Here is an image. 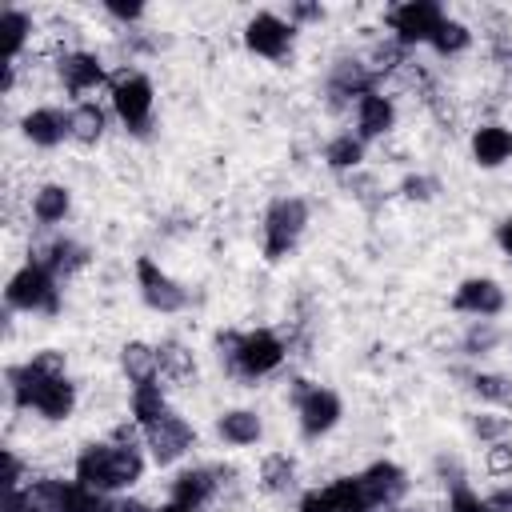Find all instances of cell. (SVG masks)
<instances>
[{"instance_id":"6da1fadb","label":"cell","mask_w":512,"mask_h":512,"mask_svg":"<svg viewBox=\"0 0 512 512\" xmlns=\"http://www.w3.org/2000/svg\"><path fill=\"white\" fill-rule=\"evenodd\" d=\"M8 392L12 404L24 412H40L44 420H68L76 408V384L64 372L60 352H40L24 364L8 368Z\"/></svg>"},{"instance_id":"7a4b0ae2","label":"cell","mask_w":512,"mask_h":512,"mask_svg":"<svg viewBox=\"0 0 512 512\" xmlns=\"http://www.w3.org/2000/svg\"><path fill=\"white\" fill-rule=\"evenodd\" d=\"M140 476H144V456L124 428L116 432V440L84 444L76 456V480L92 492H104V496L136 484Z\"/></svg>"},{"instance_id":"3957f363","label":"cell","mask_w":512,"mask_h":512,"mask_svg":"<svg viewBox=\"0 0 512 512\" xmlns=\"http://www.w3.org/2000/svg\"><path fill=\"white\" fill-rule=\"evenodd\" d=\"M216 348H220V364L240 376V380H260L268 372H276L288 356L284 340L268 328H256V332H220L216 336Z\"/></svg>"},{"instance_id":"277c9868","label":"cell","mask_w":512,"mask_h":512,"mask_svg":"<svg viewBox=\"0 0 512 512\" xmlns=\"http://www.w3.org/2000/svg\"><path fill=\"white\" fill-rule=\"evenodd\" d=\"M4 304H8L12 312L56 316V312H60V280H56L40 260H28L24 268L12 272L8 288H4Z\"/></svg>"},{"instance_id":"5b68a950","label":"cell","mask_w":512,"mask_h":512,"mask_svg":"<svg viewBox=\"0 0 512 512\" xmlns=\"http://www.w3.org/2000/svg\"><path fill=\"white\" fill-rule=\"evenodd\" d=\"M152 108H156V88L144 72H116L112 76V112L120 116V124L132 136H148L152 132Z\"/></svg>"},{"instance_id":"8992f818","label":"cell","mask_w":512,"mask_h":512,"mask_svg":"<svg viewBox=\"0 0 512 512\" xmlns=\"http://www.w3.org/2000/svg\"><path fill=\"white\" fill-rule=\"evenodd\" d=\"M308 228V204L300 196H276L264 212V260H284Z\"/></svg>"},{"instance_id":"52a82bcc","label":"cell","mask_w":512,"mask_h":512,"mask_svg":"<svg viewBox=\"0 0 512 512\" xmlns=\"http://www.w3.org/2000/svg\"><path fill=\"white\" fill-rule=\"evenodd\" d=\"M28 492H32L36 512H108L104 492H92L80 480L44 476V480H28Z\"/></svg>"},{"instance_id":"ba28073f","label":"cell","mask_w":512,"mask_h":512,"mask_svg":"<svg viewBox=\"0 0 512 512\" xmlns=\"http://www.w3.org/2000/svg\"><path fill=\"white\" fill-rule=\"evenodd\" d=\"M292 404H296V416H300V432L308 440L332 432L344 416V404L332 388H320V384H308V380H296L292 384Z\"/></svg>"},{"instance_id":"9c48e42d","label":"cell","mask_w":512,"mask_h":512,"mask_svg":"<svg viewBox=\"0 0 512 512\" xmlns=\"http://www.w3.org/2000/svg\"><path fill=\"white\" fill-rule=\"evenodd\" d=\"M440 24H444V8L432 4V0H408V4H396L388 12V28H392V40L400 48L428 44Z\"/></svg>"},{"instance_id":"30bf717a","label":"cell","mask_w":512,"mask_h":512,"mask_svg":"<svg viewBox=\"0 0 512 512\" xmlns=\"http://www.w3.org/2000/svg\"><path fill=\"white\" fill-rule=\"evenodd\" d=\"M136 284H140V296L152 312L172 316V312L188 308V288L180 280H172L152 256H136Z\"/></svg>"},{"instance_id":"8fae6325","label":"cell","mask_w":512,"mask_h":512,"mask_svg":"<svg viewBox=\"0 0 512 512\" xmlns=\"http://www.w3.org/2000/svg\"><path fill=\"white\" fill-rule=\"evenodd\" d=\"M292 36H296V24H288L284 16L276 12H256L248 24H244V44L248 52L264 56V60H284L292 52Z\"/></svg>"},{"instance_id":"7c38bea8","label":"cell","mask_w":512,"mask_h":512,"mask_svg":"<svg viewBox=\"0 0 512 512\" xmlns=\"http://www.w3.org/2000/svg\"><path fill=\"white\" fill-rule=\"evenodd\" d=\"M144 440H148V452L156 464H176L196 444V428L180 412H164L152 428H144Z\"/></svg>"},{"instance_id":"4fadbf2b","label":"cell","mask_w":512,"mask_h":512,"mask_svg":"<svg viewBox=\"0 0 512 512\" xmlns=\"http://www.w3.org/2000/svg\"><path fill=\"white\" fill-rule=\"evenodd\" d=\"M356 480H360V488H364L372 512H380V508H396V504L404 500V492H408V472H404L400 464H392V460H376V464H368L364 472H356Z\"/></svg>"},{"instance_id":"5bb4252c","label":"cell","mask_w":512,"mask_h":512,"mask_svg":"<svg viewBox=\"0 0 512 512\" xmlns=\"http://www.w3.org/2000/svg\"><path fill=\"white\" fill-rule=\"evenodd\" d=\"M376 80L380 76L372 72V64H364V60H336L332 72H328V84H324L328 104L332 108H344V104L376 92Z\"/></svg>"},{"instance_id":"9a60e30c","label":"cell","mask_w":512,"mask_h":512,"mask_svg":"<svg viewBox=\"0 0 512 512\" xmlns=\"http://www.w3.org/2000/svg\"><path fill=\"white\" fill-rule=\"evenodd\" d=\"M20 132H24V140L36 144V148H56V144L72 140V120H68L64 108L40 104V108H32V112L20 116Z\"/></svg>"},{"instance_id":"2e32d148","label":"cell","mask_w":512,"mask_h":512,"mask_svg":"<svg viewBox=\"0 0 512 512\" xmlns=\"http://www.w3.org/2000/svg\"><path fill=\"white\" fill-rule=\"evenodd\" d=\"M452 308L464 316H476V320H492L504 312V288L488 276H472L452 292Z\"/></svg>"},{"instance_id":"e0dca14e","label":"cell","mask_w":512,"mask_h":512,"mask_svg":"<svg viewBox=\"0 0 512 512\" xmlns=\"http://www.w3.org/2000/svg\"><path fill=\"white\" fill-rule=\"evenodd\" d=\"M56 72H60V84H64L72 96H84V92H92L96 84H104V80H108L104 60H100L96 52H84V48L64 52V56L56 60Z\"/></svg>"},{"instance_id":"ac0fdd59","label":"cell","mask_w":512,"mask_h":512,"mask_svg":"<svg viewBox=\"0 0 512 512\" xmlns=\"http://www.w3.org/2000/svg\"><path fill=\"white\" fill-rule=\"evenodd\" d=\"M32 260H40L60 284L64 280H72L80 268H88V260H92V248L88 244H80V240H72V236H56L52 244H44L40 252H32Z\"/></svg>"},{"instance_id":"d6986e66","label":"cell","mask_w":512,"mask_h":512,"mask_svg":"<svg viewBox=\"0 0 512 512\" xmlns=\"http://www.w3.org/2000/svg\"><path fill=\"white\" fill-rule=\"evenodd\" d=\"M220 488V468H184L176 480H172V504H180L184 512H200L204 504H212Z\"/></svg>"},{"instance_id":"ffe728a7","label":"cell","mask_w":512,"mask_h":512,"mask_svg":"<svg viewBox=\"0 0 512 512\" xmlns=\"http://www.w3.org/2000/svg\"><path fill=\"white\" fill-rule=\"evenodd\" d=\"M396 124V104L384 92H368L356 100V136L360 140H380Z\"/></svg>"},{"instance_id":"44dd1931","label":"cell","mask_w":512,"mask_h":512,"mask_svg":"<svg viewBox=\"0 0 512 512\" xmlns=\"http://www.w3.org/2000/svg\"><path fill=\"white\" fill-rule=\"evenodd\" d=\"M472 160L480 168H500L512 160V132L504 124H480L472 132Z\"/></svg>"},{"instance_id":"7402d4cb","label":"cell","mask_w":512,"mask_h":512,"mask_svg":"<svg viewBox=\"0 0 512 512\" xmlns=\"http://www.w3.org/2000/svg\"><path fill=\"white\" fill-rule=\"evenodd\" d=\"M216 432H220L224 444L248 448V444H256V440L264 436V424H260V416H256L252 408H232V412H220Z\"/></svg>"},{"instance_id":"603a6c76","label":"cell","mask_w":512,"mask_h":512,"mask_svg":"<svg viewBox=\"0 0 512 512\" xmlns=\"http://www.w3.org/2000/svg\"><path fill=\"white\" fill-rule=\"evenodd\" d=\"M128 404H132V420H136L140 428H152V424H156L164 412H172V408H168V400H164L160 376L132 384V396H128Z\"/></svg>"},{"instance_id":"cb8c5ba5","label":"cell","mask_w":512,"mask_h":512,"mask_svg":"<svg viewBox=\"0 0 512 512\" xmlns=\"http://www.w3.org/2000/svg\"><path fill=\"white\" fill-rule=\"evenodd\" d=\"M68 212H72V192H68V184H40V188H36V196H32V220H36V224L52 228V224H60Z\"/></svg>"},{"instance_id":"d4e9b609","label":"cell","mask_w":512,"mask_h":512,"mask_svg":"<svg viewBox=\"0 0 512 512\" xmlns=\"http://www.w3.org/2000/svg\"><path fill=\"white\" fill-rule=\"evenodd\" d=\"M156 376L164 380H192L196 376V360L180 340H160L156 344Z\"/></svg>"},{"instance_id":"484cf974","label":"cell","mask_w":512,"mask_h":512,"mask_svg":"<svg viewBox=\"0 0 512 512\" xmlns=\"http://www.w3.org/2000/svg\"><path fill=\"white\" fill-rule=\"evenodd\" d=\"M260 488L272 496H284L296 488V460L288 452H268L260 460Z\"/></svg>"},{"instance_id":"4316f807","label":"cell","mask_w":512,"mask_h":512,"mask_svg":"<svg viewBox=\"0 0 512 512\" xmlns=\"http://www.w3.org/2000/svg\"><path fill=\"white\" fill-rule=\"evenodd\" d=\"M68 120H72V140H80V144H96L104 136V128H108V112L96 100H80L68 112Z\"/></svg>"},{"instance_id":"83f0119b","label":"cell","mask_w":512,"mask_h":512,"mask_svg":"<svg viewBox=\"0 0 512 512\" xmlns=\"http://www.w3.org/2000/svg\"><path fill=\"white\" fill-rule=\"evenodd\" d=\"M360 160H364V140L352 136V132H340V136H332V140L324 144V164H328L332 172H356Z\"/></svg>"},{"instance_id":"f1b7e54d","label":"cell","mask_w":512,"mask_h":512,"mask_svg":"<svg viewBox=\"0 0 512 512\" xmlns=\"http://www.w3.org/2000/svg\"><path fill=\"white\" fill-rule=\"evenodd\" d=\"M0 32H4V40H8V64H16L20 52H24V44H28V36H32V16H28L24 8H16V4H4V12H0Z\"/></svg>"},{"instance_id":"f546056e","label":"cell","mask_w":512,"mask_h":512,"mask_svg":"<svg viewBox=\"0 0 512 512\" xmlns=\"http://www.w3.org/2000/svg\"><path fill=\"white\" fill-rule=\"evenodd\" d=\"M120 368H124V376H128L132 384L152 380V376H156V348H148V344H140V340L124 344V348H120Z\"/></svg>"},{"instance_id":"4dcf8cb0","label":"cell","mask_w":512,"mask_h":512,"mask_svg":"<svg viewBox=\"0 0 512 512\" xmlns=\"http://www.w3.org/2000/svg\"><path fill=\"white\" fill-rule=\"evenodd\" d=\"M468 388H472L480 400L496 404V408H512V376H500V372H472V376H468Z\"/></svg>"},{"instance_id":"1f68e13d","label":"cell","mask_w":512,"mask_h":512,"mask_svg":"<svg viewBox=\"0 0 512 512\" xmlns=\"http://www.w3.org/2000/svg\"><path fill=\"white\" fill-rule=\"evenodd\" d=\"M328 492H332L336 512H372V504H368V496H364V488H360L356 476H340V480H332Z\"/></svg>"},{"instance_id":"d6a6232c","label":"cell","mask_w":512,"mask_h":512,"mask_svg":"<svg viewBox=\"0 0 512 512\" xmlns=\"http://www.w3.org/2000/svg\"><path fill=\"white\" fill-rule=\"evenodd\" d=\"M440 56H456V52H464L468 44H472V32H468V24H460V20H452V16H444V24L436 28V36L428 40Z\"/></svg>"},{"instance_id":"836d02e7","label":"cell","mask_w":512,"mask_h":512,"mask_svg":"<svg viewBox=\"0 0 512 512\" xmlns=\"http://www.w3.org/2000/svg\"><path fill=\"white\" fill-rule=\"evenodd\" d=\"M496 344H500V328L492 320H472V328L460 340V352L464 356H488Z\"/></svg>"},{"instance_id":"e575fe53","label":"cell","mask_w":512,"mask_h":512,"mask_svg":"<svg viewBox=\"0 0 512 512\" xmlns=\"http://www.w3.org/2000/svg\"><path fill=\"white\" fill-rule=\"evenodd\" d=\"M472 432H476L480 440L496 444V440H508L512 420H508V416H496V412H480V416H472Z\"/></svg>"},{"instance_id":"d590c367","label":"cell","mask_w":512,"mask_h":512,"mask_svg":"<svg viewBox=\"0 0 512 512\" xmlns=\"http://www.w3.org/2000/svg\"><path fill=\"white\" fill-rule=\"evenodd\" d=\"M440 192V180L436 176H404L400 180V196L404 200H432Z\"/></svg>"},{"instance_id":"8d00e7d4","label":"cell","mask_w":512,"mask_h":512,"mask_svg":"<svg viewBox=\"0 0 512 512\" xmlns=\"http://www.w3.org/2000/svg\"><path fill=\"white\" fill-rule=\"evenodd\" d=\"M488 472L492 476H508L512 472V444L508 440H496V444H488Z\"/></svg>"},{"instance_id":"74e56055","label":"cell","mask_w":512,"mask_h":512,"mask_svg":"<svg viewBox=\"0 0 512 512\" xmlns=\"http://www.w3.org/2000/svg\"><path fill=\"white\" fill-rule=\"evenodd\" d=\"M448 512H488V508H484V500L468 484H460V488L448 492Z\"/></svg>"},{"instance_id":"f35d334b","label":"cell","mask_w":512,"mask_h":512,"mask_svg":"<svg viewBox=\"0 0 512 512\" xmlns=\"http://www.w3.org/2000/svg\"><path fill=\"white\" fill-rule=\"evenodd\" d=\"M296 512H336L332 492H328V488H312V492H304L300 504H296Z\"/></svg>"},{"instance_id":"ab89813d","label":"cell","mask_w":512,"mask_h":512,"mask_svg":"<svg viewBox=\"0 0 512 512\" xmlns=\"http://www.w3.org/2000/svg\"><path fill=\"white\" fill-rule=\"evenodd\" d=\"M8 488H24V460L12 448H4V492Z\"/></svg>"},{"instance_id":"60d3db41","label":"cell","mask_w":512,"mask_h":512,"mask_svg":"<svg viewBox=\"0 0 512 512\" xmlns=\"http://www.w3.org/2000/svg\"><path fill=\"white\" fill-rule=\"evenodd\" d=\"M0 512H36L28 484H24V488H8V492H4V504H0Z\"/></svg>"},{"instance_id":"b9f144b4","label":"cell","mask_w":512,"mask_h":512,"mask_svg":"<svg viewBox=\"0 0 512 512\" xmlns=\"http://www.w3.org/2000/svg\"><path fill=\"white\" fill-rule=\"evenodd\" d=\"M104 12H108L112 20H120V24H136V20H144V4H120V0H108Z\"/></svg>"},{"instance_id":"7bdbcfd3","label":"cell","mask_w":512,"mask_h":512,"mask_svg":"<svg viewBox=\"0 0 512 512\" xmlns=\"http://www.w3.org/2000/svg\"><path fill=\"white\" fill-rule=\"evenodd\" d=\"M484 508H488V512H512V484L488 492V496H484Z\"/></svg>"},{"instance_id":"ee69618b","label":"cell","mask_w":512,"mask_h":512,"mask_svg":"<svg viewBox=\"0 0 512 512\" xmlns=\"http://www.w3.org/2000/svg\"><path fill=\"white\" fill-rule=\"evenodd\" d=\"M436 472L444 476V484H448V488H460V484H464L460 464H456V460H448V456H440V460H436Z\"/></svg>"},{"instance_id":"f6af8a7d","label":"cell","mask_w":512,"mask_h":512,"mask_svg":"<svg viewBox=\"0 0 512 512\" xmlns=\"http://www.w3.org/2000/svg\"><path fill=\"white\" fill-rule=\"evenodd\" d=\"M292 20H324V8L320 4H292L288 8V24Z\"/></svg>"},{"instance_id":"bcb514c9","label":"cell","mask_w":512,"mask_h":512,"mask_svg":"<svg viewBox=\"0 0 512 512\" xmlns=\"http://www.w3.org/2000/svg\"><path fill=\"white\" fill-rule=\"evenodd\" d=\"M108 512H156V508H148L144 500H116L108 504Z\"/></svg>"},{"instance_id":"7dc6e473","label":"cell","mask_w":512,"mask_h":512,"mask_svg":"<svg viewBox=\"0 0 512 512\" xmlns=\"http://www.w3.org/2000/svg\"><path fill=\"white\" fill-rule=\"evenodd\" d=\"M496 240H500V248H504V252L512 256V216H508V220H504V224L496 228Z\"/></svg>"},{"instance_id":"c3c4849f","label":"cell","mask_w":512,"mask_h":512,"mask_svg":"<svg viewBox=\"0 0 512 512\" xmlns=\"http://www.w3.org/2000/svg\"><path fill=\"white\" fill-rule=\"evenodd\" d=\"M156 512H184V508H180V504H172V500H168V504H160V508H156Z\"/></svg>"},{"instance_id":"681fc988","label":"cell","mask_w":512,"mask_h":512,"mask_svg":"<svg viewBox=\"0 0 512 512\" xmlns=\"http://www.w3.org/2000/svg\"><path fill=\"white\" fill-rule=\"evenodd\" d=\"M380 512H412V508H400V504H396V508H380Z\"/></svg>"}]
</instances>
